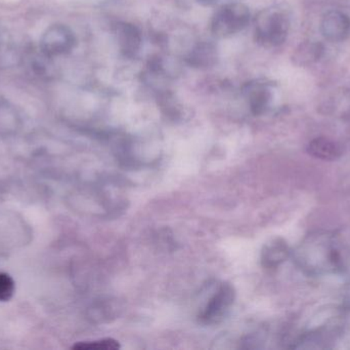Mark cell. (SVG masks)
I'll use <instances>...</instances> for the list:
<instances>
[{
    "label": "cell",
    "mask_w": 350,
    "mask_h": 350,
    "mask_svg": "<svg viewBox=\"0 0 350 350\" xmlns=\"http://www.w3.org/2000/svg\"><path fill=\"white\" fill-rule=\"evenodd\" d=\"M298 263L312 273L334 271L340 264L339 255L332 242L325 236L310 238L298 251Z\"/></svg>",
    "instance_id": "obj_1"
},
{
    "label": "cell",
    "mask_w": 350,
    "mask_h": 350,
    "mask_svg": "<svg viewBox=\"0 0 350 350\" xmlns=\"http://www.w3.org/2000/svg\"><path fill=\"white\" fill-rule=\"evenodd\" d=\"M236 299L234 286L222 284L219 289L210 298L205 308L200 312L199 322L204 325L219 324L230 310Z\"/></svg>",
    "instance_id": "obj_2"
},
{
    "label": "cell",
    "mask_w": 350,
    "mask_h": 350,
    "mask_svg": "<svg viewBox=\"0 0 350 350\" xmlns=\"http://www.w3.org/2000/svg\"><path fill=\"white\" fill-rule=\"evenodd\" d=\"M249 16V10L243 4H228L214 16L212 29L219 36L234 34L244 28L248 23Z\"/></svg>",
    "instance_id": "obj_3"
},
{
    "label": "cell",
    "mask_w": 350,
    "mask_h": 350,
    "mask_svg": "<svg viewBox=\"0 0 350 350\" xmlns=\"http://www.w3.org/2000/svg\"><path fill=\"white\" fill-rule=\"evenodd\" d=\"M287 31L288 20L282 12L267 10L259 18L257 34L263 43L275 45L283 42Z\"/></svg>",
    "instance_id": "obj_4"
},
{
    "label": "cell",
    "mask_w": 350,
    "mask_h": 350,
    "mask_svg": "<svg viewBox=\"0 0 350 350\" xmlns=\"http://www.w3.org/2000/svg\"><path fill=\"white\" fill-rule=\"evenodd\" d=\"M290 250L283 238H273L261 251V264L265 268L273 269L279 266L289 257Z\"/></svg>",
    "instance_id": "obj_5"
},
{
    "label": "cell",
    "mask_w": 350,
    "mask_h": 350,
    "mask_svg": "<svg viewBox=\"0 0 350 350\" xmlns=\"http://www.w3.org/2000/svg\"><path fill=\"white\" fill-rule=\"evenodd\" d=\"M308 152L310 155L325 162H334L343 154L342 148L336 142L327 138H317L308 144Z\"/></svg>",
    "instance_id": "obj_6"
},
{
    "label": "cell",
    "mask_w": 350,
    "mask_h": 350,
    "mask_svg": "<svg viewBox=\"0 0 350 350\" xmlns=\"http://www.w3.org/2000/svg\"><path fill=\"white\" fill-rule=\"evenodd\" d=\"M325 36L333 39H345L349 35L350 23L345 14L339 12H331L325 18L324 24Z\"/></svg>",
    "instance_id": "obj_7"
},
{
    "label": "cell",
    "mask_w": 350,
    "mask_h": 350,
    "mask_svg": "<svg viewBox=\"0 0 350 350\" xmlns=\"http://www.w3.org/2000/svg\"><path fill=\"white\" fill-rule=\"evenodd\" d=\"M120 345L115 339H103L90 342H80L74 345V349H96V350H117L120 349Z\"/></svg>",
    "instance_id": "obj_8"
},
{
    "label": "cell",
    "mask_w": 350,
    "mask_h": 350,
    "mask_svg": "<svg viewBox=\"0 0 350 350\" xmlns=\"http://www.w3.org/2000/svg\"><path fill=\"white\" fill-rule=\"evenodd\" d=\"M14 283L5 273H0V301H8L14 295Z\"/></svg>",
    "instance_id": "obj_9"
},
{
    "label": "cell",
    "mask_w": 350,
    "mask_h": 350,
    "mask_svg": "<svg viewBox=\"0 0 350 350\" xmlns=\"http://www.w3.org/2000/svg\"><path fill=\"white\" fill-rule=\"evenodd\" d=\"M343 304L350 310V284L345 287V292H343Z\"/></svg>",
    "instance_id": "obj_10"
}]
</instances>
